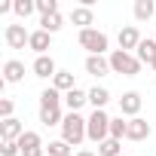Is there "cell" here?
Masks as SVG:
<instances>
[{
    "label": "cell",
    "mask_w": 156,
    "mask_h": 156,
    "mask_svg": "<svg viewBox=\"0 0 156 156\" xmlns=\"http://www.w3.org/2000/svg\"><path fill=\"white\" fill-rule=\"evenodd\" d=\"M37 12H40V19L58 12V0H37Z\"/></svg>",
    "instance_id": "83f0119b"
},
{
    "label": "cell",
    "mask_w": 156,
    "mask_h": 156,
    "mask_svg": "<svg viewBox=\"0 0 156 156\" xmlns=\"http://www.w3.org/2000/svg\"><path fill=\"white\" fill-rule=\"evenodd\" d=\"M110 70H113V73H122V76H138V73H141V61H138V55H132V52L113 49V52H110Z\"/></svg>",
    "instance_id": "7a4b0ae2"
},
{
    "label": "cell",
    "mask_w": 156,
    "mask_h": 156,
    "mask_svg": "<svg viewBox=\"0 0 156 156\" xmlns=\"http://www.w3.org/2000/svg\"><path fill=\"white\" fill-rule=\"evenodd\" d=\"M126 132H129V122H126L122 116H116V119H110V138H116V141H122V138H126Z\"/></svg>",
    "instance_id": "484cf974"
},
{
    "label": "cell",
    "mask_w": 156,
    "mask_h": 156,
    "mask_svg": "<svg viewBox=\"0 0 156 156\" xmlns=\"http://www.w3.org/2000/svg\"><path fill=\"white\" fill-rule=\"evenodd\" d=\"M135 52H138V61H141V64H150V61L156 58V40H141V46H138Z\"/></svg>",
    "instance_id": "d6986e66"
},
{
    "label": "cell",
    "mask_w": 156,
    "mask_h": 156,
    "mask_svg": "<svg viewBox=\"0 0 156 156\" xmlns=\"http://www.w3.org/2000/svg\"><path fill=\"white\" fill-rule=\"evenodd\" d=\"M141 104H144V98H141V92H126L122 98H119V116H138V110H141Z\"/></svg>",
    "instance_id": "8992f818"
},
{
    "label": "cell",
    "mask_w": 156,
    "mask_h": 156,
    "mask_svg": "<svg viewBox=\"0 0 156 156\" xmlns=\"http://www.w3.org/2000/svg\"><path fill=\"white\" fill-rule=\"evenodd\" d=\"M126 138H129V141H144V138H150V122L141 119V116L129 119V132H126Z\"/></svg>",
    "instance_id": "30bf717a"
},
{
    "label": "cell",
    "mask_w": 156,
    "mask_h": 156,
    "mask_svg": "<svg viewBox=\"0 0 156 156\" xmlns=\"http://www.w3.org/2000/svg\"><path fill=\"white\" fill-rule=\"evenodd\" d=\"M12 107H16V104H12L9 98H3V101H0V116H3V119H12Z\"/></svg>",
    "instance_id": "f546056e"
},
{
    "label": "cell",
    "mask_w": 156,
    "mask_h": 156,
    "mask_svg": "<svg viewBox=\"0 0 156 156\" xmlns=\"http://www.w3.org/2000/svg\"><path fill=\"white\" fill-rule=\"evenodd\" d=\"M70 153H73V147L67 141H49V147H46V156H70Z\"/></svg>",
    "instance_id": "cb8c5ba5"
},
{
    "label": "cell",
    "mask_w": 156,
    "mask_h": 156,
    "mask_svg": "<svg viewBox=\"0 0 156 156\" xmlns=\"http://www.w3.org/2000/svg\"><path fill=\"white\" fill-rule=\"evenodd\" d=\"M52 86H55L58 92H64V95H67L70 89H76V83H73V73H70V70H58V73L52 76Z\"/></svg>",
    "instance_id": "2e32d148"
},
{
    "label": "cell",
    "mask_w": 156,
    "mask_h": 156,
    "mask_svg": "<svg viewBox=\"0 0 156 156\" xmlns=\"http://www.w3.org/2000/svg\"><path fill=\"white\" fill-rule=\"evenodd\" d=\"M61 92L55 89V86H49V89H43L40 92V110H46V107H61Z\"/></svg>",
    "instance_id": "9a60e30c"
},
{
    "label": "cell",
    "mask_w": 156,
    "mask_h": 156,
    "mask_svg": "<svg viewBox=\"0 0 156 156\" xmlns=\"http://www.w3.org/2000/svg\"><path fill=\"white\" fill-rule=\"evenodd\" d=\"M150 67H153V70H156V58H153V61H150Z\"/></svg>",
    "instance_id": "1f68e13d"
},
{
    "label": "cell",
    "mask_w": 156,
    "mask_h": 156,
    "mask_svg": "<svg viewBox=\"0 0 156 156\" xmlns=\"http://www.w3.org/2000/svg\"><path fill=\"white\" fill-rule=\"evenodd\" d=\"M34 9H37V0H16V3H12V12L19 19H28Z\"/></svg>",
    "instance_id": "d4e9b609"
},
{
    "label": "cell",
    "mask_w": 156,
    "mask_h": 156,
    "mask_svg": "<svg viewBox=\"0 0 156 156\" xmlns=\"http://www.w3.org/2000/svg\"><path fill=\"white\" fill-rule=\"evenodd\" d=\"M3 80H6V83H22V80H25V64L16 61V58H9V61L3 64Z\"/></svg>",
    "instance_id": "7c38bea8"
},
{
    "label": "cell",
    "mask_w": 156,
    "mask_h": 156,
    "mask_svg": "<svg viewBox=\"0 0 156 156\" xmlns=\"http://www.w3.org/2000/svg\"><path fill=\"white\" fill-rule=\"evenodd\" d=\"M49 37H52V34H46V31H34L28 46H31L37 55H46V49H49Z\"/></svg>",
    "instance_id": "ac0fdd59"
},
{
    "label": "cell",
    "mask_w": 156,
    "mask_h": 156,
    "mask_svg": "<svg viewBox=\"0 0 156 156\" xmlns=\"http://www.w3.org/2000/svg\"><path fill=\"white\" fill-rule=\"evenodd\" d=\"M110 101V92L107 89H101V86H95V89H89V104L95 107V110H104V104Z\"/></svg>",
    "instance_id": "44dd1931"
},
{
    "label": "cell",
    "mask_w": 156,
    "mask_h": 156,
    "mask_svg": "<svg viewBox=\"0 0 156 156\" xmlns=\"http://www.w3.org/2000/svg\"><path fill=\"white\" fill-rule=\"evenodd\" d=\"M3 40H6V46H9V49H25V46L31 43V34L25 31V25H6Z\"/></svg>",
    "instance_id": "5b68a950"
},
{
    "label": "cell",
    "mask_w": 156,
    "mask_h": 156,
    "mask_svg": "<svg viewBox=\"0 0 156 156\" xmlns=\"http://www.w3.org/2000/svg\"><path fill=\"white\" fill-rule=\"evenodd\" d=\"M80 46L89 49V55H104L107 52V34H101L95 28H86V31H80Z\"/></svg>",
    "instance_id": "277c9868"
},
{
    "label": "cell",
    "mask_w": 156,
    "mask_h": 156,
    "mask_svg": "<svg viewBox=\"0 0 156 156\" xmlns=\"http://www.w3.org/2000/svg\"><path fill=\"white\" fill-rule=\"evenodd\" d=\"M58 70H55V61H52V55H37V61H34V76H55Z\"/></svg>",
    "instance_id": "4fadbf2b"
},
{
    "label": "cell",
    "mask_w": 156,
    "mask_h": 156,
    "mask_svg": "<svg viewBox=\"0 0 156 156\" xmlns=\"http://www.w3.org/2000/svg\"><path fill=\"white\" fill-rule=\"evenodd\" d=\"M86 135H89V141H95V144L107 141V138H110V116H107L104 110H95V113L89 116V122H86Z\"/></svg>",
    "instance_id": "3957f363"
},
{
    "label": "cell",
    "mask_w": 156,
    "mask_h": 156,
    "mask_svg": "<svg viewBox=\"0 0 156 156\" xmlns=\"http://www.w3.org/2000/svg\"><path fill=\"white\" fill-rule=\"evenodd\" d=\"M0 153H3V156H22V147H19V141H3Z\"/></svg>",
    "instance_id": "f1b7e54d"
},
{
    "label": "cell",
    "mask_w": 156,
    "mask_h": 156,
    "mask_svg": "<svg viewBox=\"0 0 156 156\" xmlns=\"http://www.w3.org/2000/svg\"><path fill=\"white\" fill-rule=\"evenodd\" d=\"M61 25H64L61 12H52V16H43V19H40V31H46V34H55V31H61Z\"/></svg>",
    "instance_id": "ffe728a7"
},
{
    "label": "cell",
    "mask_w": 156,
    "mask_h": 156,
    "mask_svg": "<svg viewBox=\"0 0 156 156\" xmlns=\"http://www.w3.org/2000/svg\"><path fill=\"white\" fill-rule=\"evenodd\" d=\"M141 34H138V28L135 25H126V28H119V49L122 52H129V49H138L141 46Z\"/></svg>",
    "instance_id": "52a82bcc"
},
{
    "label": "cell",
    "mask_w": 156,
    "mask_h": 156,
    "mask_svg": "<svg viewBox=\"0 0 156 156\" xmlns=\"http://www.w3.org/2000/svg\"><path fill=\"white\" fill-rule=\"evenodd\" d=\"M86 122H89V119H83L80 113H67L64 122H61V141H67L70 147L83 144V138H89V135H86Z\"/></svg>",
    "instance_id": "6da1fadb"
},
{
    "label": "cell",
    "mask_w": 156,
    "mask_h": 156,
    "mask_svg": "<svg viewBox=\"0 0 156 156\" xmlns=\"http://www.w3.org/2000/svg\"><path fill=\"white\" fill-rule=\"evenodd\" d=\"M86 73H92V76H107V73H110V58H104V55H89V58H86Z\"/></svg>",
    "instance_id": "9c48e42d"
},
{
    "label": "cell",
    "mask_w": 156,
    "mask_h": 156,
    "mask_svg": "<svg viewBox=\"0 0 156 156\" xmlns=\"http://www.w3.org/2000/svg\"><path fill=\"white\" fill-rule=\"evenodd\" d=\"M19 147H22V150H31V147H43V141H40L37 132H25V135L19 138Z\"/></svg>",
    "instance_id": "4316f807"
},
{
    "label": "cell",
    "mask_w": 156,
    "mask_h": 156,
    "mask_svg": "<svg viewBox=\"0 0 156 156\" xmlns=\"http://www.w3.org/2000/svg\"><path fill=\"white\" fill-rule=\"evenodd\" d=\"M76 156H95L92 150H80V153H76Z\"/></svg>",
    "instance_id": "4dcf8cb0"
},
{
    "label": "cell",
    "mask_w": 156,
    "mask_h": 156,
    "mask_svg": "<svg viewBox=\"0 0 156 156\" xmlns=\"http://www.w3.org/2000/svg\"><path fill=\"white\" fill-rule=\"evenodd\" d=\"M25 135V126L12 116V119H3L0 122V141H19Z\"/></svg>",
    "instance_id": "ba28073f"
},
{
    "label": "cell",
    "mask_w": 156,
    "mask_h": 156,
    "mask_svg": "<svg viewBox=\"0 0 156 156\" xmlns=\"http://www.w3.org/2000/svg\"><path fill=\"white\" fill-rule=\"evenodd\" d=\"M70 22H73V25H80V31H86V28L95 22V16H92V6H76V9L70 12Z\"/></svg>",
    "instance_id": "5bb4252c"
},
{
    "label": "cell",
    "mask_w": 156,
    "mask_h": 156,
    "mask_svg": "<svg viewBox=\"0 0 156 156\" xmlns=\"http://www.w3.org/2000/svg\"><path fill=\"white\" fill-rule=\"evenodd\" d=\"M40 122H43V126H61V122H64L61 107H46V110H40Z\"/></svg>",
    "instance_id": "603a6c76"
},
{
    "label": "cell",
    "mask_w": 156,
    "mask_h": 156,
    "mask_svg": "<svg viewBox=\"0 0 156 156\" xmlns=\"http://www.w3.org/2000/svg\"><path fill=\"white\" fill-rule=\"evenodd\" d=\"M89 101V92H83V89H70L67 95H64V107L70 110V113H80V107Z\"/></svg>",
    "instance_id": "8fae6325"
},
{
    "label": "cell",
    "mask_w": 156,
    "mask_h": 156,
    "mask_svg": "<svg viewBox=\"0 0 156 156\" xmlns=\"http://www.w3.org/2000/svg\"><path fill=\"white\" fill-rule=\"evenodd\" d=\"M98 156H122V141L116 138H107L98 144Z\"/></svg>",
    "instance_id": "7402d4cb"
},
{
    "label": "cell",
    "mask_w": 156,
    "mask_h": 156,
    "mask_svg": "<svg viewBox=\"0 0 156 156\" xmlns=\"http://www.w3.org/2000/svg\"><path fill=\"white\" fill-rule=\"evenodd\" d=\"M156 12V3L153 0H135V19L138 22H150Z\"/></svg>",
    "instance_id": "e0dca14e"
}]
</instances>
